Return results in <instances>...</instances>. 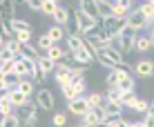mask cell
<instances>
[{
    "mask_svg": "<svg viewBox=\"0 0 154 127\" xmlns=\"http://www.w3.org/2000/svg\"><path fill=\"white\" fill-rule=\"evenodd\" d=\"M0 7H2V23H11V20H14V14H16V5L9 2V0H2V2H0Z\"/></svg>",
    "mask_w": 154,
    "mask_h": 127,
    "instance_id": "d6986e66",
    "label": "cell"
},
{
    "mask_svg": "<svg viewBox=\"0 0 154 127\" xmlns=\"http://www.w3.org/2000/svg\"><path fill=\"white\" fill-rule=\"evenodd\" d=\"M58 5H60V2H56V0H42V14H45V16H51V18H54Z\"/></svg>",
    "mask_w": 154,
    "mask_h": 127,
    "instance_id": "4dcf8cb0",
    "label": "cell"
},
{
    "mask_svg": "<svg viewBox=\"0 0 154 127\" xmlns=\"http://www.w3.org/2000/svg\"><path fill=\"white\" fill-rule=\"evenodd\" d=\"M54 45H56V42L51 40L49 36H47V31H45V34H40V38L36 40V47H38V49L42 51V54H47V51H49V49H51Z\"/></svg>",
    "mask_w": 154,
    "mask_h": 127,
    "instance_id": "44dd1931",
    "label": "cell"
},
{
    "mask_svg": "<svg viewBox=\"0 0 154 127\" xmlns=\"http://www.w3.org/2000/svg\"><path fill=\"white\" fill-rule=\"evenodd\" d=\"M38 69H40V74L42 76H47V74H56V69H58V65L51 58H47L45 54H42L40 58H38Z\"/></svg>",
    "mask_w": 154,
    "mask_h": 127,
    "instance_id": "8fae6325",
    "label": "cell"
},
{
    "mask_svg": "<svg viewBox=\"0 0 154 127\" xmlns=\"http://www.w3.org/2000/svg\"><path fill=\"white\" fill-rule=\"evenodd\" d=\"M27 7L31 9V11H42V0H29Z\"/></svg>",
    "mask_w": 154,
    "mask_h": 127,
    "instance_id": "ab89813d",
    "label": "cell"
},
{
    "mask_svg": "<svg viewBox=\"0 0 154 127\" xmlns=\"http://www.w3.org/2000/svg\"><path fill=\"white\" fill-rule=\"evenodd\" d=\"M72 14H74V18L78 20V25H81V29H83V36H87L89 31H92V29H94V27H96V25H98L96 20H94V18H89V16L85 14L83 9L78 7V5H76V7H74V11H72Z\"/></svg>",
    "mask_w": 154,
    "mask_h": 127,
    "instance_id": "277c9868",
    "label": "cell"
},
{
    "mask_svg": "<svg viewBox=\"0 0 154 127\" xmlns=\"http://www.w3.org/2000/svg\"><path fill=\"white\" fill-rule=\"evenodd\" d=\"M134 74L139 78H150V76H154V60H150V58H141V60L134 65Z\"/></svg>",
    "mask_w": 154,
    "mask_h": 127,
    "instance_id": "9c48e42d",
    "label": "cell"
},
{
    "mask_svg": "<svg viewBox=\"0 0 154 127\" xmlns=\"http://www.w3.org/2000/svg\"><path fill=\"white\" fill-rule=\"evenodd\" d=\"M150 38H152V47H154V36H150Z\"/></svg>",
    "mask_w": 154,
    "mask_h": 127,
    "instance_id": "7bdbcfd3",
    "label": "cell"
},
{
    "mask_svg": "<svg viewBox=\"0 0 154 127\" xmlns=\"http://www.w3.org/2000/svg\"><path fill=\"white\" fill-rule=\"evenodd\" d=\"M96 60H98V62H100V65H103V67H107L109 71H112V69H116V67H119V65H114V62L109 60L107 56H103V54H98V56H96Z\"/></svg>",
    "mask_w": 154,
    "mask_h": 127,
    "instance_id": "d590c367",
    "label": "cell"
},
{
    "mask_svg": "<svg viewBox=\"0 0 154 127\" xmlns=\"http://www.w3.org/2000/svg\"><path fill=\"white\" fill-rule=\"evenodd\" d=\"M98 127H103V125H98Z\"/></svg>",
    "mask_w": 154,
    "mask_h": 127,
    "instance_id": "ee69618b",
    "label": "cell"
},
{
    "mask_svg": "<svg viewBox=\"0 0 154 127\" xmlns=\"http://www.w3.org/2000/svg\"><path fill=\"white\" fill-rule=\"evenodd\" d=\"M16 40H18L20 45H29V40H31V31H23V34H16Z\"/></svg>",
    "mask_w": 154,
    "mask_h": 127,
    "instance_id": "f35d334b",
    "label": "cell"
},
{
    "mask_svg": "<svg viewBox=\"0 0 154 127\" xmlns=\"http://www.w3.org/2000/svg\"><path fill=\"white\" fill-rule=\"evenodd\" d=\"M9 100H11V105H14L16 109H23V107H27V105L31 103L29 96H25V94L20 92V89H16V92L9 94Z\"/></svg>",
    "mask_w": 154,
    "mask_h": 127,
    "instance_id": "4fadbf2b",
    "label": "cell"
},
{
    "mask_svg": "<svg viewBox=\"0 0 154 127\" xmlns=\"http://www.w3.org/2000/svg\"><path fill=\"white\" fill-rule=\"evenodd\" d=\"M150 49H152V38H150V36H143V34H139V36H136L134 51H139V54H147Z\"/></svg>",
    "mask_w": 154,
    "mask_h": 127,
    "instance_id": "9a60e30c",
    "label": "cell"
},
{
    "mask_svg": "<svg viewBox=\"0 0 154 127\" xmlns=\"http://www.w3.org/2000/svg\"><path fill=\"white\" fill-rule=\"evenodd\" d=\"M132 127H145V123H143V120H139V123H132Z\"/></svg>",
    "mask_w": 154,
    "mask_h": 127,
    "instance_id": "b9f144b4",
    "label": "cell"
},
{
    "mask_svg": "<svg viewBox=\"0 0 154 127\" xmlns=\"http://www.w3.org/2000/svg\"><path fill=\"white\" fill-rule=\"evenodd\" d=\"M123 105H121V103H109V100H107V103H105V112H107V116H109V120H112V118H116V120H121V118H123Z\"/></svg>",
    "mask_w": 154,
    "mask_h": 127,
    "instance_id": "5bb4252c",
    "label": "cell"
},
{
    "mask_svg": "<svg viewBox=\"0 0 154 127\" xmlns=\"http://www.w3.org/2000/svg\"><path fill=\"white\" fill-rule=\"evenodd\" d=\"M78 7H81L89 18H94L96 23L103 20V14H100V7H98V0H83V2H78Z\"/></svg>",
    "mask_w": 154,
    "mask_h": 127,
    "instance_id": "ba28073f",
    "label": "cell"
},
{
    "mask_svg": "<svg viewBox=\"0 0 154 127\" xmlns=\"http://www.w3.org/2000/svg\"><path fill=\"white\" fill-rule=\"evenodd\" d=\"M72 60L76 62V65H83V67H89L94 60H96V54H94L92 49H89V45L85 42L81 49L76 51V54H72Z\"/></svg>",
    "mask_w": 154,
    "mask_h": 127,
    "instance_id": "3957f363",
    "label": "cell"
},
{
    "mask_svg": "<svg viewBox=\"0 0 154 127\" xmlns=\"http://www.w3.org/2000/svg\"><path fill=\"white\" fill-rule=\"evenodd\" d=\"M81 125L83 127H98V125H103L100 123V116H98V109H92L89 114H85L81 118Z\"/></svg>",
    "mask_w": 154,
    "mask_h": 127,
    "instance_id": "e0dca14e",
    "label": "cell"
},
{
    "mask_svg": "<svg viewBox=\"0 0 154 127\" xmlns=\"http://www.w3.org/2000/svg\"><path fill=\"white\" fill-rule=\"evenodd\" d=\"M65 31H67V36H76V38H85V36H83V29H81V25H78V20L74 18V14H72L69 23L65 25Z\"/></svg>",
    "mask_w": 154,
    "mask_h": 127,
    "instance_id": "ac0fdd59",
    "label": "cell"
},
{
    "mask_svg": "<svg viewBox=\"0 0 154 127\" xmlns=\"http://www.w3.org/2000/svg\"><path fill=\"white\" fill-rule=\"evenodd\" d=\"M127 25H130L134 31H141V29H145V27H150V20L143 16V11L141 9H132V14L127 16Z\"/></svg>",
    "mask_w": 154,
    "mask_h": 127,
    "instance_id": "5b68a950",
    "label": "cell"
},
{
    "mask_svg": "<svg viewBox=\"0 0 154 127\" xmlns=\"http://www.w3.org/2000/svg\"><path fill=\"white\" fill-rule=\"evenodd\" d=\"M123 120V118H121ZM121 120H116V118H112V120H107V123H105L103 127H121Z\"/></svg>",
    "mask_w": 154,
    "mask_h": 127,
    "instance_id": "60d3db41",
    "label": "cell"
},
{
    "mask_svg": "<svg viewBox=\"0 0 154 127\" xmlns=\"http://www.w3.org/2000/svg\"><path fill=\"white\" fill-rule=\"evenodd\" d=\"M83 45H85V38H76V36H67L65 38V47L72 51V54H76Z\"/></svg>",
    "mask_w": 154,
    "mask_h": 127,
    "instance_id": "603a6c76",
    "label": "cell"
},
{
    "mask_svg": "<svg viewBox=\"0 0 154 127\" xmlns=\"http://www.w3.org/2000/svg\"><path fill=\"white\" fill-rule=\"evenodd\" d=\"M143 123H145V127H154V103H150V112L145 114Z\"/></svg>",
    "mask_w": 154,
    "mask_h": 127,
    "instance_id": "8d00e7d4",
    "label": "cell"
},
{
    "mask_svg": "<svg viewBox=\"0 0 154 127\" xmlns=\"http://www.w3.org/2000/svg\"><path fill=\"white\" fill-rule=\"evenodd\" d=\"M103 25H105V29L109 31V36H112V38H119V36H123V31L127 29V18L105 16V18H103Z\"/></svg>",
    "mask_w": 154,
    "mask_h": 127,
    "instance_id": "6da1fadb",
    "label": "cell"
},
{
    "mask_svg": "<svg viewBox=\"0 0 154 127\" xmlns=\"http://www.w3.org/2000/svg\"><path fill=\"white\" fill-rule=\"evenodd\" d=\"M47 36H49L51 40L58 45V40H63V38H67V31H65V27H58V25H51L49 29H47Z\"/></svg>",
    "mask_w": 154,
    "mask_h": 127,
    "instance_id": "ffe728a7",
    "label": "cell"
},
{
    "mask_svg": "<svg viewBox=\"0 0 154 127\" xmlns=\"http://www.w3.org/2000/svg\"><path fill=\"white\" fill-rule=\"evenodd\" d=\"M134 112H141V114H147L150 112V103H147V100H141L139 98V103L134 105Z\"/></svg>",
    "mask_w": 154,
    "mask_h": 127,
    "instance_id": "74e56055",
    "label": "cell"
},
{
    "mask_svg": "<svg viewBox=\"0 0 154 127\" xmlns=\"http://www.w3.org/2000/svg\"><path fill=\"white\" fill-rule=\"evenodd\" d=\"M139 103V98L134 96V94H125L123 96V107H127V109H134V105Z\"/></svg>",
    "mask_w": 154,
    "mask_h": 127,
    "instance_id": "e575fe53",
    "label": "cell"
},
{
    "mask_svg": "<svg viewBox=\"0 0 154 127\" xmlns=\"http://www.w3.org/2000/svg\"><path fill=\"white\" fill-rule=\"evenodd\" d=\"M87 103H89V107H92V109H100V107H105V103H107V96L100 94V92L87 94Z\"/></svg>",
    "mask_w": 154,
    "mask_h": 127,
    "instance_id": "2e32d148",
    "label": "cell"
},
{
    "mask_svg": "<svg viewBox=\"0 0 154 127\" xmlns=\"http://www.w3.org/2000/svg\"><path fill=\"white\" fill-rule=\"evenodd\" d=\"M105 96H107L109 103H121V105H123V96H125V94L121 92L119 87H109L107 92H105Z\"/></svg>",
    "mask_w": 154,
    "mask_h": 127,
    "instance_id": "4316f807",
    "label": "cell"
},
{
    "mask_svg": "<svg viewBox=\"0 0 154 127\" xmlns=\"http://www.w3.org/2000/svg\"><path fill=\"white\" fill-rule=\"evenodd\" d=\"M139 9L143 11V16H145L150 23H154V0H147V2H143Z\"/></svg>",
    "mask_w": 154,
    "mask_h": 127,
    "instance_id": "f546056e",
    "label": "cell"
},
{
    "mask_svg": "<svg viewBox=\"0 0 154 127\" xmlns=\"http://www.w3.org/2000/svg\"><path fill=\"white\" fill-rule=\"evenodd\" d=\"M36 105H38L40 109H45V112H51V109L56 107L54 94H51L49 87H40L38 92H36Z\"/></svg>",
    "mask_w": 154,
    "mask_h": 127,
    "instance_id": "7a4b0ae2",
    "label": "cell"
},
{
    "mask_svg": "<svg viewBox=\"0 0 154 127\" xmlns=\"http://www.w3.org/2000/svg\"><path fill=\"white\" fill-rule=\"evenodd\" d=\"M45 56H47V58H51V60H54L56 65H58V62H63V60H65V49H63L60 45H54V47H51V49L47 51Z\"/></svg>",
    "mask_w": 154,
    "mask_h": 127,
    "instance_id": "7402d4cb",
    "label": "cell"
},
{
    "mask_svg": "<svg viewBox=\"0 0 154 127\" xmlns=\"http://www.w3.org/2000/svg\"><path fill=\"white\" fill-rule=\"evenodd\" d=\"M127 76H132V71H130V67H116V69H112L107 74V78H105V83H107V89L109 87H119V83L123 80V78H127Z\"/></svg>",
    "mask_w": 154,
    "mask_h": 127,
    "instance_id": "8992f818",
    "label": "cell"
},
{
    "mask_svg": "<svg viewBox=\"0 0 154 127\" xmlns=\"http://www.w3.org/2000/svg\"><path fill=\"white\" fill-rule=\"evenodd\" d=\"M18 89L25 94V96H31V94H34V89H36L34 78H23V80H20V85H18ZM34 96H36V94H34Z\"/></svg>",
    "mask_w": 154,
    "mask_h": 127,
    "instance_id": "cb8c5ba5",
    "label": "cell"
},
{
    "mask_svg": "<svg viewBox=\"0 0 154 127\" xmlns=\"http://www.w3.org/2000/svg\"><path fill=\"white\" fill-rule=\"evenodd\" d=\"M72 87H74V92H76L78 96H83V94L87 92V80H85L83 76H74V83H72Z\"/></svg>",
    "mask_w": 154,
    "mask_h": 127,
    "instance_id": "83f0119b",
    "label": "cell"
},
{
    "mask_svg": "<svg viewBox=\"0 0 154 127\" xmlns=\"http://www.w3.org/2000/svg\"><path fill=\"white\" fill-rule=\"evenodd\" d=\"M23 125V120H20L18 114H11V116H2V123L0 127H20Z\"/></svg>",
    "mask_w": 154,
    "mask_h": 127,
    "instance_id": "f1b7e54d",
    "label": "cell"
},
{
    "mask_svg": "<svg viewBox=\"0 0 154 127\" xmlns=\"http://www.w3.org/2000/svg\"><path fill=\"white\" fill-rule=\"evenodd\" d=\"M9 25H11L14 34H23V31H31V25L27 23V20H20V18H14Z\"/></svg>",
    "mask_w": 154,
    "mask_h": 127,
    "instance_id": "484cf974",
    "label": "cell"
},
{
    "mask_svg": "<svg viewBox=\"0 0 154 127\" xmlns=\"http://www.w3.org/2000/svg\"><path fill=\"white\" fill-rule=\"evenodd\" d=\"M14 105H11V100H9V96H2L0 98V112H2V116H11L14 112Z\"/></svg>",
    "mask_w": 154,
    "mask_h": 127,
    "instance_id": "1f68e13d",
    "label": "cell"
},
{
    "mask_svg": "<svg viewBox=\"0 0 154 127\" xmlns=\"http://www.w3.org/2000/svg\"><path fill=\"white\" fill-rule=\"evenodd\" d=\"M60 92H63V98L67 100V103H72V100H76V98H81L76 92H74V87L69 85V87H60Z\"/></svg>",
    "mask_w": 154,
    "mask_h": 127,
    "instance_id": "d6a6232c",
    "label": "cell"
},
{
    "mask_svg": "<svg viewBox=\"0 0 154 127\" xmlns=\"http://www.w3.org/2000/svg\"><path fill=\"white\" fill-rule=\"evenodd\" d=\"M100 54L107 56L109 60H112L114 65H119V67H125V65H127V62H125V54H121V51H119V49H114V47H105Z\"/></svg>",
    "mask_w": 154,
    "mask_h": 127,
    "instance_id": "30bf717a",
    "label": "cell"
},
{
    "mask_svg": "<svg viewBox=\"0 0 154 127\" xmlns=\"http://www.w3.org/2000/svg\"><path fill=\"white\" fill-rule=\"evenodd\" d=\"M51 125H54V127H65V125H67V114L56 112L54 118H51Z\"/></svg>",
    "mask_w": 154,
    "mask_h": 127,
    "instance_id": "836d02e7",
    "label": "cell"
},
{
    "mask_svg": "<svg viewBox=\"0 0 154 127\" xmlns=\"http://www.w3.org/2000/svg\"><path fill=\"white\" fill-rule=\"evenodd\" d=\"M69 18H72V11L65 7V5H58V9L54 14V23L58 25V27H65V25L69 23Z\"/></svg>",
    "mask_w": 154,
    "mask_h": 127,
    "instance_id": "7c38bea8",
    "label": "cell"
},
{
    "mask_svg": "<svg viewBox=\"0 0 154 127\" xmlns=\"http://www.w3.org/2000/svg\"><path fill=\"white\" fill-rule=\"evenodd\" d=\"M67 112H72L74 116H81V118L85 114H89L92 107H89V103H87V96H81V98L72 100V103H67Z\"/></svg>",
    "mask_w": 154,
    "mask_h": 127,
    "instance_id": "52a82bcc",
    "label": "cell"
},
{
    "mask_svg": "<svg viewBox=\"0 0 154 127\" xmlns=\"http://www.w3.org/2000/svg\"><path fill=\"white\" fill-rule=\"evenodd\" d=\"M134 87H136L134 76H127V78H123V80L119 83V89H121L123 94H134Z\"/></svg>",
    "mask_w": 154,
    "mask_h": 127,
    "instance_id": "d4e9b609",
    "label": "cell"
}]
</instances>
